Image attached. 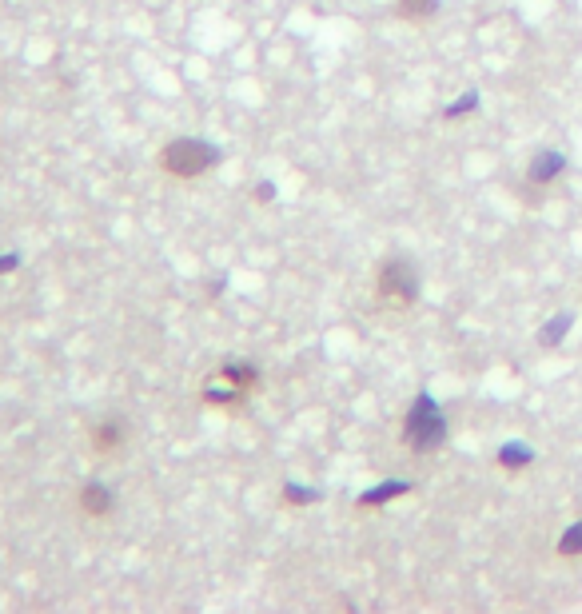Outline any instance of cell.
I'll use <instances>...</instances> for the list:
<instances>
[{
  "label": "cell",
  "mask_w": 582,
  "mask_h": 614,
  "mask_svg": "<svg viewBox=\"0 0 582 614\" xmlns=\"http://www.w3.org/2000/svg\"><path fill=\"white\" fill-rule=\"evenodd\" d=\"M571 323H575V315H571V311H559L555 319H547V323H543V331H539V347H547V351H551V347H559V343L567 339Z\"/></svg>",
  "instance_id": "30bf717a"
},
{
  "label": "cell",
  "mask_w": 582,
  "mask_h": 614,
  "mask_svg": "<svg viewBox=\"0 0 582 614\" xmlns=\"http://www.w3.org/2000/svg\"><path fill=\"white\" fill-rule=\"evenodd\" d=\"M475 100H479V92H467L459 104L447 108V120H455V116H463V112H475Z\"/></svg>",
  "instance_id": "4fadbf2b"
},
{
  "label": "cell",
  "mask_w": 582,
  "mask_h": 614,
  "mask_svg": "<svg viewBox=\"0 0 582 614\" xmlns=\"http://www.w3.org/2000/svg\"><path fill=\"white\" fill-rule=\"evenodd\" d=\"M555 555H559L563 563H575V559H582V519H575V523H571V527L559 535Z\"/></svg>",
  "instance_id": "8fae6325"
},
{
  "label": "cell",
  "mask_w": 582,
  "mask_h": 614,
  "mask_svg": "<svg viewBox=\"0 0 582 614\" xmlns=\"http://www.w3.org/2000/svg\"><path fill=\"white\" fill-rule=\"evenodd\" d=\"M311 503H319V491L303 483H284V507H311Z\"/></svg>",
  "instance_id": "7c38bea8"
},
{
  "label": "cell",
  "mask_w": 582,
  "mask_h": 614,
  "mask_svg": "<svg viewBox=\"0 0 582 614\" xmlns=\"http://www.w3.org/2000/svg\"><path fill=\"white\" fill-rule=\"evenodd\" d=\"M495 463L503 467V471H527L531 463H535V447L531 443H519V439H511V443H503L499 451H495Z\"/></svg>",
  "instance_id": "ba28073f"
},
{
  "label": "cell",
  "mask_w": 582,
  "mask_h": 614,
  "mask_svg": "<svg viewBox=\"0 0 582 614\" xmlns=\"http://www.w3.org/2000/svg\"><path fill=\"white\" fill-rule=\"evenodd\" d=\"M124 439H128V427H124V419H100V423L92 427V435H88V443H92V451H96L100 459H112V455H120Z\"/></svg>",
  "instance_id": "8992f818"
},
{
  "label": "cell",
  "mask_w": 582,
  "mask_h": 614,
  "mask_svg": "<svg viewBox=\"0 0 582 614\" xmlns=\"http://www.w3.org/2000/svg\"><path fill=\"white\" fill-rule=\"evenodd\" d=\"M112 507H116V499H112V491H108L104 483H84V487H80V511H84L88 519H108Z\"/></svg>",
  "instance_id": "52a82bcc"
},
{
  "label": "cell",
  "mask_w": 582,
  "mask_h": 614,
  "mask_svg": "<svg viewBox=\"0 0 582 614\" xmlns=\"http://www.w3.org/2000/svg\"><path fill=\"white\" fill-rule=\"evenodd\" d=\"M563 172H567V156L547 148V152L531 156V164H527V184H535V188H551L555 180H563Z\"/></svg>",
  "instance_id": "5b68a950"
},
{
  "label": "cell",
  "mask_w": 582,
  "mask_h": 614,
  "mask_svg": "<svg viewBox=\"0 0 582 614\" xmlns=\"http://www.w3.org/2000/svg\"><path fill=\"white\" fill-rule=\"evenodd\" d=\"M220 160H224V152L216 144L200 140V136H180V140L160 148V168L176 180H196V176L212 172Z\"/></svg>",
  "instance_id": "7a4b0ae2"
},
{
  "label": "cell",
  "mask_w": 582,
  "mask_h": 614,
  "mask_svg": "<svg viewBox=\"0 0 582 614\" xmlns=\"http://www.w3.org/2000/svg\"><path fill=\"white\" fill-rule=\"evenodd\" d=\"M411 487H415L411 479H387V483H379L375 491H363V495L355 499V507H383V503H391V499H403Z\"/></svg>",
  "instance_id": "9c48e42d"
},
{
  "label": "cell",
  "mask_w": 582,
  "mask_h": 614,
  "mask_svg": "<svg viewBox=\"0 0 582 614\" xmlns=\"http://www.w3.org/2000/svg\"><path fill=\"white\" fill-rule=\"evenodd\" d=\"M276 196V184H256V204H272Z\"/></svg>",
  "instance_id": "9a60e30c"
},
{
  "label": "cell",
  "mask_w": 582,
  "mask_h": 614,
  "mask_svg": "<svg viewBox=\"0 0 582 614\" xmlns=\"http://www.w3.org/2000/svg\"><path fill=\"white\" fill-rule=\"evenodd\" d=\"M256 387H260V371H256L252 363L232 359V363H224L220 371L208 375V383H204V403H208V407L236 411V407L248 403V395H252Z\"/></svg>",
  "instance_id": "3957f363"
},
{
  "label": "cell",
  "mask_w": 582,
  "mask_h": 614,
  "mask_svg": "<svg viewBox=\"0 0 582 614\" xmlns=\"http://www.w3.org/2000/svg\"><path fill=\"white\" fill-rule=\"evenodd\" d=\"M423 296L419 268L407 256H387L375 272V304L383 311H411Z\"/></svg>",
  "instance_id": "6da1fadb"
},
{
  "label": "cell",
  "mask_w": 582,
  "mask_h": 614,
  "mask_svg": "<svg viewBox=\"0 0 582 614\" xmlns=\"http://www.w3.org/2000/svg\"><path fill=\"white\" fill-rule=\"evenodd\" d=\"M16 264H20V252H4V256H0V276L16 272Z\"/></svg>",
  "instance_id": "5bb4252c"
},
{
  "label": "cell",
  "mask_w": 582,
  "mask_h": 614,
  "mask_svg": "<svg viewBox=\"0 0 582 614\" xmlns=\"http://www.w3.org/2000/svg\"><path fill=\"white\" fill-rule=\"evenodd\" d=\"M447 439V415L439 411V403L423 391L411 411H407V423H403V443L415 447V451H435L439 443Z\"/></svg>",
  "instance_id": "277c9868"
}]
</instances>
